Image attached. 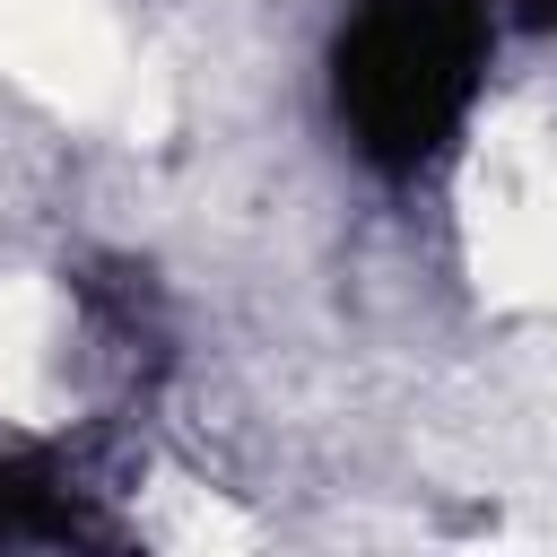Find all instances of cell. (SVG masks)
Returning <instances> with one entry per match:
<instances>
[{
	"label": "cell",
	"instance_id": "obj_1",
	"mask_svg": "<svg viewBox=\"0 0 557 557\" xmlns=\"http://www.w3.org/2000/svg\"><path fill=\"white\" fill-rule=\"evenodd\" d=\"M461 70H470V17L453 0H374L357 44H348V113L383 157H418L444 113L461 104Z\"/></svg>",
	"mask_w": 557,
	"mask_h": 557
}]
</instances>
